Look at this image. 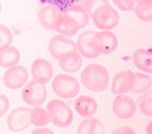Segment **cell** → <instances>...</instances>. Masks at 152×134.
<instances>
[{
    "label": "cell",
    "instance_id": "6da1fadb",
    "mask_svg": "<svg viewBox=\"0 0 152 134\" xmlns=\"http://www.w3.org/2000/svg\"><path fill=\"white\" fill-rule=\"evenodd\" d=\"M80 80L83 85L89 90L101 92L106 90L109 84V74L102 65L91 63L81 71Z\"/></svg>",
    "mask_w": 152,
    "mask_h": 134
},
{
    "label": "cell",
    "instance_id": "ac0fdd59",
    "mask_svg": "<svg viewBox=\"0 0 152 134\" xmlns=\"http://www.w3.org/2000/svg\"><path fill=\"white\" fill-rule=\"evenodd\" d=\"M78 134H104L105 128L103 123L93 116L85 117L79 124L77 129Z\"/></svg>",
    "mask_w": 152,
    "mask_h": 134
},
{
    "label": "cell",
    "instance_id": "2e32d148",
    "mask_svg": "<svg viewBox=\"0 0 152 134\" xmlns=\"http://www.w3.org/2000/svg\"><path fill=\"white\" fill-rule=\"evenodd\" d=\"M62 10L54 4H49L42 8L38 12V18L42 25L48 30H54L56 20Z\"/></svg>",
    "mask_w": 152,
    "mask_h": 134
},
{
    "label": "cell",
    "instance_id": "836d02e7",
    "mask_svg": "<svg viewBox=\"0 0 152 134\" xmlns=\"http://www.w3.org/2000/svg\"><path fill=\"white\" fill-rule=\"evenodd\" d=\"M134 1L135 3V4H137L138 2H140V1H142V0H134Z\"/></svg>",
    "mask_w": 152,
    "mask_h": 134
},
{
    "label": "cell",
    "instance_id": "9c48e42d",
    "mask_svg": "<svg viewBox=\"0 0 152 134\" xmlns=\"http://www.w3.org/2000/svg\"><path fill=\"white\" fill-rule=\"evenodd\" d=\"M137 110L134 100L130 96L122 94L117 95L112 102V110L118 117L128 119L133 117Z\"/></svg>",
    "mask_w": 152,
    "mask_h": 134
},
{
    "label": "cell",
    "instance_id": "1f68e13d",
    "mask_svg": "<svg viewBox=\"0 0 152 134\" xmlns=\"http://www.w3.org/2000/svg\"><path fill=\"white\" fill-rule=\"evenodd\" d=\"M54 1L56 3V5H55L58 6L59 5L64 6H66L65 8L72 5V2H73V0H54Z\"/></svg>",
    "mask_w": 152,
    "mask_h": 134
},
{
    "label": "cell",
    "instance_id": "d590c367",
    "mask_svg": "<svg viewBox=\"0 0 152 134\" xmlns=\"http://www.w3.org/2000/svg\"><path fill=\"white\" fill-rule=\"evenodd\" d=\"M0 80H1V76H0Z\"/></svg>",
    "mask_w": 152,
    "mask_h": 134
},
{
    "label": "cell",
    "instance_id": "3957f363",
    "mask_svg": "<svg viewBox=\"0 0 152 134\" xmlns=\"http://www.w3.org/2000/svg\"><path fill=\"white\" fill-rule=\"evenodd\" d=\"M90 17L98 29L107 31L114 29L120 19L118 11L110 4L99 6L90 15Z\"/></svg>",
    "mask_w": 152,
    "mask_h": 134
},
{
    "label": "cell",
    "instance_id": "e575fe53",
    "mask_svg": "<svg viewBox=\"0 0 152 134\" xmlns=\"http://www.w3.org/2000/svg\"><path fill=\"white\" fill-rule=\"evenodd\" d=\"M1 4L0 2V14H1Z\"/></svg>",
    "mask_w": 152,
    "mask_h": 134
},
{
    "label": "cell",
    "instance_id": "5b68a950",
    "mask_svg": "<svg viewBox=\"0 0 152 134\" xmlns=\"http://www.w3.org/2000/svg\"><path fill=\"white\" fill-rule=\"evenodd\" d=\"M21 96L26 104L31 106L42 105L46 100L48 91L44 83L33 79L24 84Z\"/></svg>",
    "mask_w": 152,
    "mask_h": 134
},
{
    "label": "cell",
    "instance_id": "7a4b0ae2",
    "mask_svg": "<svg viewBox=\"0 0 152 134\" xmlns=\"http://www.w3.org/2000/svg\"><path fill=\"white\" fill-rule=\"evenodd\" d=\"M50 122L60 128L69 126L74 119V113L71 107L60 99H53L46 105Z\"/></svg>",
    "mask_w": 152,
    "mask_h": 134
},
{
    "label": "cell",
    "instance_id": "f1b7e54d",
    "mask_svg": "<svg viewBox=\"0 0 152 134\" xmlns=\"http://www.w3.org/2000/svg\"><path fill=\"white\" fill-rule=\"evenodd\" d=\"M10 107V102L7 97L0 94V118L4 116Z\"/></svg>",
    "mask_w": 152,
    "mask_h": 134
},
{
    "label": "cell",
    "instance_id": "d6986e66",
    "mask_svg": "<svg viewBox=\"0 0 152 134\" xmlns=\"http://www.w3.org/2000/svg\"><path fill=\"white\" fill-rule=\"evenodd\" d=\"M151 54L144 48H138L133 53L132 61L135 67L145 72H152Z\"/></svg>",
    "mask_w": 152,
    "mask_h": 134
},
{
    "label": "cell",
    "instance_id": "cb8c5ba5",
    "mask_svg": "<svg viewBox=\"0 0 152 134\" xmlns=\"http://www.w3.org/2000/svg\"><path fill=\"white\" fill-rule=\"evenodd\" d=\"M135 81L131 91L136 94L142 93L151 87V78L147 74L134 72Z\"/></svg>",
    "mask_w": 152,
    "mask_h": 134
},
{
    "label": "cell",
    "instance_id": "d4e9b609",
    "mask_svg": "<svg viewBox=\"0 0 152 134\" xmlns=\"http://www.w3.org/2000/svg\"><path fill=\"white\" fill-rule=\"evenodd\" d=\"M138 106L141 111L146 116H152V91L151 89L142 93L138 99Z\"/></svg>",
    "mask_w": 152,
    "mask_h": 134
},
{
    "label": "cell",
    "instance_id": "83f0119b",
    "mask_svg": "<svg viewBox=\"0 0 152 134\" xmlns=\"http://www.w3.org/2000/svg\"><path fill=\"white\" fill-rule=\"evenodd\" d=\"M113 4L122 11L133 10L135 3L134 0H112Z\"/></svg>",
    "mask_w": 152,
    "mask_h": 134
},
{
    "label": "cell",
    "instance_id": "4316f807",
    "mask_svg": "<svg viewBox=\"0 0 152 134\" xmlns=\"http://www.w3.org/2000/svg\"><path fill=\"white\" fill-rule=\"evenodd\" d=\"M110 4L108 0H85L81 5L86 10L89 15H90L99 6Z\"/></svg>",
    "mask_w": 152,
    "mask_h": 134
},
{
    "label": "cell",
    "instance_id": "d6a6232c",
    "mask_svg": "<svg viewBox=\"0 0 152 134\" xmlns=\"http://www.w3.org/2000/svg\"><path fill=\"white\" fill-rule=\"evenodd\" d=\"M84 1L85 0H73L72 5H81Z\"/></svg>",
    "mask_w": 152,
    "mask_h": 134
},
{
    "label": "cell",
    "instance_id": "e0dca14e",
    "mask_svg": "<svg viewBox=\"0 0 152 134\" xmlns=\"http://www.w3.org/2000/svg\"><path fill=\"white\" fill-rule=\"evenodd\" d=\"M59 66L65 72L73 73L81 67L83 60L78 51H68L64 54L59 59Z\"/></svg>",
    "mask_w": 152,
    "mask_h": 134
},
{
    "label": "cell",
    "instance_id": "52a82bcc",
    "mask_svg": "<svg viewBox=\"0 0 152 134\" xmlns=\"http://www.w3.org/2000/svg\"><path fill=\"white\" fill-rule=\"evenodd\" d=\"M28 72L23 66L15 65L8 68L4 74L2 81L8 89L17 90L21 88L28 79Z\"/></svg>",
    "mask_w": 152,
    "mask_h": 134
},
{
    "label": "cell",
    "instance_id": "4fadbf2b",
    "mask_svg": "<svg viewBox=\"0 0 152 134\" xmlns=\"http://www.w3.org/2000/svg\"><path fill=\"white\" fill-rule=\"evenodd\" d=\"M31 73L34 79L46 84L52 79L53 68L47 60L42 58H36L31 64Z\"/></svg>",
    "mask_w": 152,
    "mask_h": 134
},
{
    "label": "cell",
    "instance_id": "484cf974",
    "mask_svg": "<svg viewBox=\"0 0 152 134\" xmlns=\"http://www.w3.org/2000/svg\"><path fill=\"white\" fill-rule=\"evenodd\" d=\"M13 41V34L11 30L5 25L0 24V51L9 47Z\"/></svg>",
    "mask_w": 152,
    "mask_h": 134
},
{
    "label": "cell",
    "instance_id": "8fae6325",
    "mask_svg": "<svg viewBox=\"0 0 152 134\" xmlns=\"http://www.w3.org/2000/svg\"><path fill=\"white\" fill-rule=\"evenodd\" d=\"M48 50L50 55L58 60L64 54L68 51H78L76 42L70 37L57 35L51 38L48 44Z\"/></svg>",
    "mask_w": 152,
    "mask_h": 134
},
{
    "label": "cell",
    "instance_id": "5bb4252c",
    "mask_svg": "<svg viewBox=\"0 0 152 134\" xmlns=\"http://www.w3.org/2000/svg\"><path fill=\"white\" fill-rule=\"evenodd\" d=\"M95 32L94 31L87 30L81 33L77 38L76 43L77 50L81 55L86 58H95L100 55L91 42Z\"/></svg>",
    "mask_w": 152,
    "mask_h": 134
},
{
    "label": "cell",
    "instance_id": "4dcf8cb0",
    "mask_svg": "<svg viewBox=\"0 0 152 134\" xmlns=\"http://www.w3.org/2000/svg\"><path fill=\"white\" fill-rule=\"evenodd\" d=\"M38 128H36L35 129H34L33 130V132H31L32 133L34 134H44V133H46V134H52L53 133V132L49 129V128H45L43 126L42 127H37Z\"/></svg>",
    "mask_w": 152,
    "mask_h": 134
},
{
    "label": "cell",
    "instance_id": "9a60e30c",
    "mask_svg": "<svg viewBox=\"0 0 152 134\" xmlns=\"http://www.w3.org/2000/svg\"><path fill=\"white\" fill-rule=\"evenodd\" d=\"M74 107L76 112L81 116H93L97 112L98 104L94 98L90 96L81 95L74 101Z\"/></svg>",
    "mask_w": 152,
    "mask_h": 134
},
{
    "label": "cell",
    "instance_id": "ba28073f",
    "mask_svg": "<svg viewBox=\"0 0 152 134\" xmlns=\"http://www.w3.org/2000/svg\"><path fill=\"white\" fill-rule=\"evenodd\" d=\"M31 109L27 107H18L14 109L8 115L7 122L10 130L14 132H21L31 125L30 113Z\"/></svg>",
    "mask_w": 152,
    "mask_h": 134
},
{
    "label": "cell",
    "instance_id": "44dd1931",
    "mask_svg": "<svg viewBox=\"0 0 152 134\" xmlns=\"http://www.w3.org/2000/svg\"><path fill=\"white\" fill-rule=\"evenodd\" d=\"M65 12L77 21L81 29L86 27L90 21V15L81 5H72L64 8Z\"/></svg>",
    "mask_w": 152,
    "mask_h": 134
},
{
    "label": "cell",
    "instance_id": "603a6c76",
    "mask_svg": "<svg viewBox=\"0 0 152 134\" xmlns=\"http://www.w3.org/2000/svg\"><path fill=\"white\" fill-rule=\"evenodd\" d=\"M30 120L34 126L42 127L49 123L50 118L47 110L39 106L31 109Z\"/></svg>",
    "mask_w": 152,
    "mask_h": 134
},
{
    "label": "cell",
    "instance_id": "30bf717a",
    "mask_svg": "<svg viewBox=\"0 0 152 134\" xmlns=\"http://www.w3.org/2000/svg\"><path fill=\"white\" fill-rule=\"evenodd\" d=\"M134 81V72L132 70L125 69L119 71L112 79L111 93L115 95L128 93L133 87Z\"/></svg>",
    "mask_w": 152,
    "mask_h": 134
},
{
    "label": "cell",
    "instance_id": "8992f818",
    "mask_svg": "<svg viewBox=\"0 0 152 134\" xmlns=\"http://www.w3.org/2000/svg\"><path fill=\"white\" fill-rule=\"evenodd\" d=\"M92 44L100 55H108L113 53L119 44L116 35L110 31L96 32L92 38Z\"/></svg>",
    "mask_w": 152,
    "mask_h": 134
},
{
    "label": "cell",
    "instance_id": "ffe728a7",
    "mask_svg": "<svg viewBox=\"0 0 152 134\" xmlns=\"http://www.w3.org/2000/svg\"><path fill=\"white\" fill-rule=\"evenodd\" d=\"M20 53L14 46H9L0 51V66L4 68L17 65L20 60Z\"/></svg>",
    "mask_w": 152,
    "mask_h": 134
},
{
    "label": "cell",
    "instance_id": "7402d4cb",
    "mask_svg": "<svg viewBox=\"0 0 152 134\" xmlns=\"http://www.w3.org/2000/svg\"><path fill=\"white\" fill-rule=\"evenodd\" d=\"M141 21L150 22L152 21V0H142L135 4L133 10Z\"/></svg>",
    "mask_w": 152,
    "mask_h": 134
},
{
    "label": "cell",
    "instance_id": "277c9868",
    "mask_svg": "<svg viewBox=\"0 0 152 134\" xmlns=\"http://www.w3.org/2000/svg\"><path fill=\"white\" fill-rule=\"evenodd\" d=\"M52 89L59 97L67 99L75 97L80 92V84L74 76L58 74L52 79Z\"/></svg>",
    "mask_w": 152,
    "mask_h": 134
},
{
    "label": "cell",
    "instance_id": "f546056e",
    "mask_svg": "<svg viewBox=\"0 0 152 134\" xmlns=\"http://www.w3.org/2000/svg\"><path fill=\"white\" fill-rule=\"evenodd\" d=\"M112 133H121V134H123V133H128V134H132V133H135L134 130L128 127V126H122L120 128H118L116 129H115Z\"/></svg>",
    "mask_w": 152,
    "mask_h": 134
},
{
    "label": "cell",
    "instance_id": "7c38bea8",
    "mask_svg": "<svg viewBox=\"0 0 152 134\" xmlns=\"http://www.w3.org/2000/svg\"><path fill=\"white\" fill-rule=\"evenodd\" d=\"M80 29L77 21L63 11L58 17L54 28V30L60 35L67 37L75 35Z\"/></svg>",
    "mask_w": 152,
    "mask_h": 134
}]
</instances>
